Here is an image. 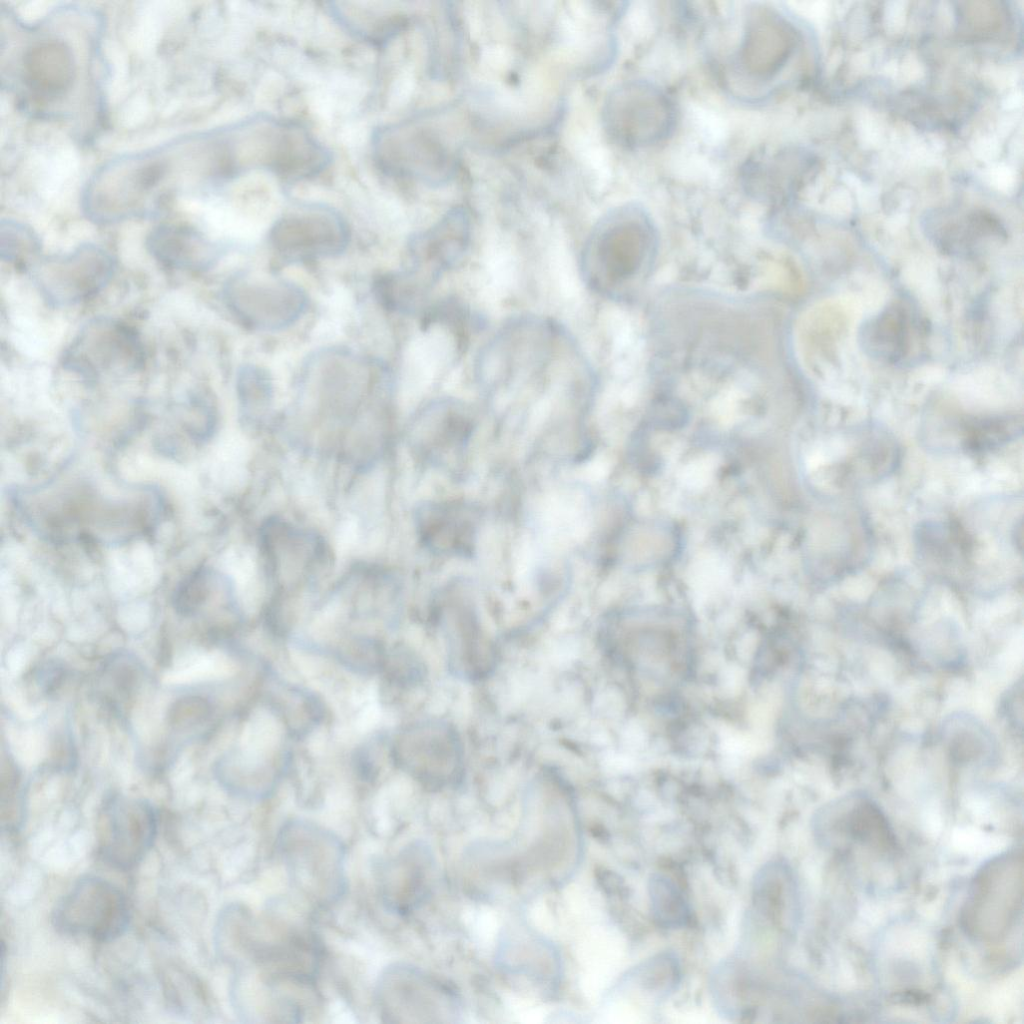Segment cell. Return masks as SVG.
Returning <instances> with one entry per match:
<instances>
[{
  "mask_svg": "<svg viewBox=\"0 0 1024 1024\" xmlns=\"http://www.w3.org/2000/svg\"><path fill=\"white\" fill-rule=\"evenodd\" d=\"M145 351L138 332L108 316L87 321L63 352V368L95 385L118 380L141 370Z\"/></svg>",
  "mask_w": 1024,
  "mask_h": 1024,
  "instance_id": "4",
  "label": "cell"
},
{
  "mask_svg": "<svg viewBox=\"0 0 1024 1024\" xmlns=\"http://www.w3.org/2000/svg\"><path fill=\"white\" fill-rule=\"evenodd\" d=\"M75 8L57 10L39 24H25L11 12L2 14V81L27 110L43 116L70 115L73 97L97 57L94 21L86 26Z\"/></svg>",
  "mask_w": 1024,
  "mask_h": 1024,
  "instance_id": "1",
  "label": "cell"
},
{
  "mask_svg": "<svg viewBox=\"0 0 1024 1024\" xmlns=\"http://www.w3.org/2000/svg\"><path fill=\"white\" fill-rule=\"evenodd\" d=\"M753 899L757 909L773 924H789L794 911V885L787 866L776 861L766 863L755 875Z\"/></svg>",
  "mask_w": 1024,
  "mask_h": 1024,
  "instance_id": "20",
  "label": "cell"
},
{
  "mask_svg": "<svg viewBox=\"0 0 1024 1024\" xmlns=\"http://www.w3.org/2000/svg\"><path fill=\"white\" fill-rule=\"evenodd\" d=\"M211 713V707L204 699L188 698L176 704L171 717L174 725L186 727L207 720Z\"/></svg>",
  "mask_w": 1024,
  "mask_h": 1024,
  "instance_id": "30",
  "label": "cell"
},
{
  "mask_svg": "<svg viewBox=\"0 0 1024 1024\" xmlns=\"http://www.w3.org/2000/svg\"><path fill=\"white\" fill-rule=\"evenodd\" d=\"M795 32L793 25L775 10L749 9L733 54V71L752 87H772L794 53Z\"/></svg>",
  "mask_w": 1024,
  "mask_h": 1024,
  "instance_id": "9",
  "label": "cell"
},
{
  "mask_svg": "<svg viewBox=\"0 0 1024 1024\" xmlns=\"http://www.w3.org/2000/svg\"><path fill=\"white\" fill-rule=\"evenodd\" d=\"M680 966L675 955L663 953L648 960L640 967V983L643 988L658 994H667L679 982Z\"/></svg>",
  "mask_w": 1024,
  "mask_h": 1024,
  "instance_id": "28",
  "label": "cell"
},
{
  "mask_svg": "<svg viewBox=\"0 0 1024 1024\" xmlns=\"http://www.w3.org/2000/svg\"><path fill=\"white\" fill-rule=\"evenodd\" d=\"M472 421L466 408L451 399L431 402L414 418L410 441L432 461L457 454L467 441Z\"/></svg>",
  "mask_w": 1024,
  "mask_h": 1024,
  "instance_id": "16",
  "label": "cell"
},
{
  "mask_svg": "<svg viewBox=\"0 0 1024 1024\" xmlns=\"http://www.w3.org/2000/svg\"><path fill=\"white\" fill-rule=\"evenodd\" d=\"M130 922L125 894L113 883L88 875L80 878L59 899L52 923L61 933L111 941L122 935Z\"/></svg>",
  "mask_w": 1024,
  "mask_h": 1024,
  "instance_id": "7",
  "label": "cell"
},
{
  "mask_svg": "<svg viewBox=\"0 0 1024 1024\" xmlns=\"http://www.w3.org/2000/svg\"><path fill=\"white\" fill-rule=\"evenodd\" d=\"M269 241L275 251L289 260L334 257L345 251L349 229L334 209L305 204L277 219L269 232Z\"/></svg>",
  "mask_w": 1024,
  "mask_h": 1024,
  "instance_id": "11",
  "label": "cell"
},
{
  "mask_svg": "<svg viewBox=\"0 0 1024 1024\" xmlns=\"http://www.w3.org/2000/svg\"><path fill=\"white\" fill-rule=\"evenodd\" d=\"M260 542L269 574L281 587L311 580L328 561L319 536L282 519H269L262 526Z\"/></svg>",
  "mask_w": 1024,
  "mask_h": 1024,
  "instance_id": "13",
  "label": "cell"
},
{
  "mask_svg": "<svg viewBox=\"0 0 1024 1024\" xmlns=\"http://www.w3.org/2000/svg\"><path fill=\"white\" fill-rule=\"evenodd\" d=\"M478 522V512L474 507L456 501L427 502L415 511V526L421 543L438 554H470L475 545Z\"/></svg>",
  "mask_w": 1024,
  "mask_h": 1024,
  "instance_id": "15",
  "label": "cell"
},
{
  "mask_svg": "<svg viewBox=\"0 0 1024 1024\" xmlns=\"http://www.w3.org/2000/svg\"><path fill=\"white\" fill-rule=\"evenodd\" d=\"M469 245L468 219L455 212L412 237L408 245L411 265L405 270L430 289L444 272L461 263Z\"/></svg>",
  "mask_w": 1024,
  "mask_h": 1024,
  "instance_id": "14",
  "label": "cell"
},
{
  "mask_svg": "<svg viewBox=\"0 0 1024 1024\" xmlns=\"http://www.w3.org/2000/svg\"><path fill=\"white\" fill-rule=\"evenodd\" d=\"M158 830L153 806L140 799L112 797L103 806L97 828V850L108 865L129 870L151 849Z\"/></svg>",
  "mask_w": 1024,
  "mask_h": 1024,
  "instance_id": "10",
  "label": "cell"
},
{
  "mask_svg": "<svg viewBox=\"0 0 1024 1024\" xmlns=\"http://www.w3.org/2000/svg\"><path fill=\"white\" fill-rule=\"evenodd\" d=\"M116 268L112 254L97 244H80L72 251L41 257L30 269L42 298L52 307H69L100 292Z\"/></svg>",
  "mask_w": 1024,
  "mask_h": 1024,
  "instance_id": "8",
  "label": "cell"
},
{
  "mask_svg": "<svg viewBox=\"0 0 1024 1024\" xmlns=\"http://www.w3.org/2000/svg\"><path fill=\"white\" fill-rule=\"evenodd\" d=\"M648 895L655 922L665 929H678L690 919L688 903L676 883L668 876L654 873L648 881Z\"/></svg>",
  "mask_w": 1024,
  "mask_h": 1024,
  "instance_id": "23",
  "label": "cell"
},
{
  "mask_svg": "<svg viewBox=\"0 0 1024 1024\" xmlns=\"http://www.w3.org/2000/svg\"><path fill=\"white\" fill-rule=\"evenodd\" d=\"M278 851L293 887L308 902L327 908L346 889L345 847L325 828L291 820L278 835Z\"/></svg>",
  "mask_w": 1024,
  "mask_h": 1024,
  "instance_id": "2",
  "label": "cell"
},
{
  "mask_svg": "<svg viewBox=\"0 0 1024 1024\" xmlns=\"http://www.w3.org/2000/svg\"><path fill=\"white\" fill-rule=\"evenodd\" d=\"M394 763L429 789H442L461 780L463 745L446 721L427 720L403 729L392 746Z\"/></svg>",
  "mask_w": 1024,
  "mask_h": 1024,
  "instance_id": "6",
  "label": "cell"
},
{
  "mask_svg": "<svg viewBox=\"0 0 1024 1024\" xmlns=\"http://www.w3.org/2000/svg\"><path fill=\"white\" fill-rule=\"evenodd\" d=\"M847 822L855 838L882 847L892 845L894 839L886 818L870 800H855L847 811Z\"/></svg>",
  "mask_w": 1024,
  "mask_h": 1024,
  "instance_id": "26",
  "label": "cell"
},
{
  "mask_svg": "<svg viewBox=\"0 0 1024 1024\" xmlns=\"http://www.w3.org/2000/svg\"><path fill=\"white\" fill-rule=\"evenodd\" d=\"M674 111L667 96L647 82L619 89L608 106L609 127L622 143L644 147L665 139L674 126Z\"/></svg>",
  "mask_w": 1024,
  "mask_h": 1024,
  "instance_id": "12",
  "label": "cell"
},
{
  "mask_svg": "<svg viewBox=\"0 0 1024 1024\" xmlns=\"http://www.w3.org/2000/svg\"><path fill=\"white\" fill-rule=\"evenodd\" d=\"M653 245L645 215L637 209L622 211L599 226L585 245L581 269L595 290L615 294L640 273Z\"/></svg>",
  "mask_w": 1024,
  "mask_h": 1024,
  "instance_id": "3",
  "label": "cell"
},
{
  "mask_svg": "<svg viewBox=\"0 0 1024 1024\" xmlns=\"http://www.w3.org/2000/svg\"><path fill=\"white\" fill-rule=\"evenodd\" d=\"M800 150H782L759 156L745 169V185L758 196L786 197L807 178L812 162Z\"/></svg>",
  "mask_w": 1024,
  "mask_h": 1024,
  "instance_id": "18",
  "label": "cell"
},
{
  "mask_svg": "<svg viewBox=\"0 0 1024 1024\" xmlns=\"http://www.w3.org/2000/svg\"><path fill=\"white\" fill-rule=\"evenodd\" d=\"M866 350L874 357L897 362L905 357L910 343V320L907 310L893 304L868 322L863 331Z\"/></svg>",
  "mask_w": 1024,
  "mask_h": 1024,
  "instance_id": "19",
  "label": "cell"
},
{
  "mask_svg": "<svg viewBox=\"0 0 1024 1024\" xmlns=\"http://www.w3.org/2000/svg\"><path fill=\"white\" fill-rule=\"evenodd\" d=\"M382 670L392 681L403 685L416 681L421 672L415 657L401 648L386 652Z\"/></svg>",
  "mask_w": 1024,
  "mask_h": 1024,
  "instance_id": "29",
  "label": "cell"
},
{
  "mask_svg": "<svg viewBox=\"0 0 1024 1024\" xmlns=\"http://www.w3.org/2000/svg\"><path fill=\"white\" fill-rule=\"evenodd\" d=\"M411 852H403L380 868L379 890L383 905L392 912L404 913L417 900L419 869Z\"/></svg>",
  "mask_w": 1024,
  "mask_h": 1024,
  "instance_id": "21",
  "label": "cell"
},
{
  "mask_svg": "<svg viewBox=\"0 0 1024 1024\" xmlns=\"http://www.w3.org/2000/svg\"><path fill=\"white\" fill-rule=\"evenodd\" d=\"M236 394L243 421L249 426L260 425L273 403L270 373L256 364L241 366L236 375Z\"/></svg>",
  "mask_w": 1024,
  "mask_h": 1024,
  "instance_id": "22",
  "label": "cell"
},
{
  "mask_svg": "<svg viewBox=\"0 0 1024 1024\" xmlns=\"http://www.w3.org/2000/svg\"><path fill=\"white\" fill-rule=\"evenodd\" d=\"M337 653L344 666L358 673L381 671L386 656L380 642L365 638L349 641Z\"/></svg>",
  "mask_w": 1024,
  "mask_h": 1024,
  "instance_id": "27",
  "label": "cell"
},
{
  "mask_svg": "<svg viewBox=\"0 0 1024 1024\" xmlns=\"http://www.w3.org/2000/svg\"><path fill=\"white\" fill-rule=\"evenodd\" d=\"M1021 430V420L1016 417H996L974 421L966 428L963 447L975 453L991 450L1015 439Z\"/></svg>",
  "mask_w": 1024,
  "mask_h": 1024,
  "instance_id": "25",
  "label": "cell"
},
{
  "mask_svg": "<svg viewBox=\"0 0 1024 1024\" xmlns=\"http://www.w3.org/2000/svg\"><path fill=\"white\" fill-rule=\"evenodd\" d=\"M229 311L243 325L258 331H277L297 322L307 308V295L297 284L265 273L238 272L223 287Z\"/></svg>",
  "mask_w": 1024,
  "mask_h": 1024,
  "instance_id": "5",
  "label": "cell"
},
{
  "mask_svg": "<svg viewBox=\"0 0 1024 1024\" xmlns=\"http://www.w3.org/2000/svg\"><path fill=\"white\" fill-rule=\"evenodd\" d=\"M152 258L163 267L187 272H203L218 261L221 250L196 229L182 224H162L146 239Z\"/></svg>",
  "mask_w": 1024,
  "mask_h": 1024,
  "instance_id": "17",
  "label": "cell"
},
{
  "mask_svg": "<svg viewBox=\"0 0 1024 1024\" xmlns=\"http://www.w3.org/2000/svg\"><path fill=\"white\" fill-rule=\"evenodd\" d=\"M41 241L27 225L2 220L0 225V258L16 268L30 270L41 258Z\"/></svg>",
  "mask_w": 1024,
  "mask_h": 1024,
  "instance_id": "24",
  "label": "cell"
}]
</instances>
